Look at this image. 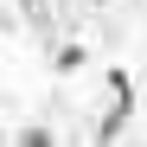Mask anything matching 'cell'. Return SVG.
Listing matches in <instances>:
<instances>
[{"mask_svg":"<svg viewBox=\"0 0 147 147\" xmlns=\"http://www.w3.org/2000/svg\"><path fill=\"white\" fill-rule=\"evenodd\" d=\"M19 147H58V141H51V128L32 121V128H19Z\"/></svg>","mask_w":147,"mask_h":147,"instance_id":"obj_3","label":"cell"},{"mask_svg":"<svg viewBox=\"0 0 147 147\" xmlns=\"http://www.w3.org/2000/svg\"><path fill=\"white\" fill-rule=\"evenodd\" d=\"M19 13H26L32 32H51V0H19Z\"/></svg>","mask_w":147,"mask_h":147,"instance_id":"obj_2","label":"cell"},{"mask_svg":"<svg viewBox=\"0 0 147 147\" xmlns=\"http://www.w3.org/2000/svg\"><path fill=\"white\" fill-rule=\"evenodd\" d=\"M0 141H7V134H0Z\"/></svg>","mask_w":147,"mask_h":147,"instance_id":"obj_4","label":"cell"},{"mask_svg":"<svg viewBox=\"0 0 147 147\" xmlns=\"http://www.w3.org/2000/svg\"><path fill=\"white\" fill-rule=\"evenodd\" d=\"M128 115H134V83H128V70H109V109L96 121V147H115V134L128 128Z\"/></svg>","mask_w":147,"mask_h":147,"instance_id":"obj_1","label":"cell"}]
</instances>
